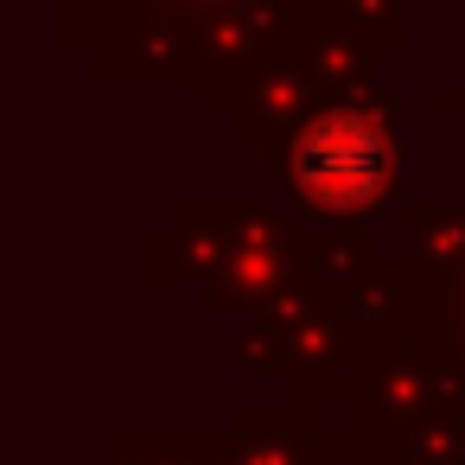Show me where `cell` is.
<instances>
[{
    "mask_svg": "<svg viewBox=\"0 0 465 465\" xmlns=\"http://www.w3.org/2000/svg\"><path fill=\"white\" fill-rule=\"evenodd\" d=\"M293 185L319 211H338V217L370 211L382 198V185H389V141H382V128L370 115H357V109H325L293 141Z\"/></svg>",
    "mask_w": 465,
    "mask_h": 465,
    "instance_id": "1",
    "label": "cell"
}]
</instances>
